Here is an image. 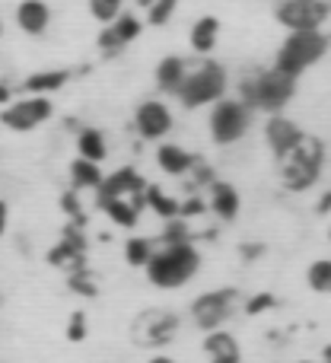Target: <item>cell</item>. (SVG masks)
<instances>
[{"mask_svg": "<svg viewBox=\"0 0 331 363\" xmlns=\"http://www.w3.org/2000/svg\"><path fill=\"white\" fill-rule=\"evenodd\" d=\"M207 207H211V213L213 217H220L223 223H230V220H236L239 217V211H242V198H239V191H236V185L232 182H211L207 185Z\"/></svg>", "mask_w": 331, "mask_h": 363, "instance_id": "cell-15", "label": "cell"}, {"mask_svg": "<svg viewBox=\"0 0 331 363\" xmlns=\"http://www.w3.org/2000/svg\"><path fill=\"white\" fill-rule=\"evenodd\" d=\"M134 128H138V134L144 140H163L172 131V112H169L166 102L147 99L134 112Z\"/></svg>", "mask_w": 331, "mask_h": 363, "instance_id": "cell-11", "label": "cell"}, {"mask_svg": "<svg viewBox=\"0 0 331 363\" xmlns=\"http://www.w3.org/2000/svg\"><path fill=\"white\" fill-rule=\"evenodd\" d=\"M16 23L26 35H42L51 23V10L45 0H23L16 6Z\"/></svg>", "mask_w": 331, "mask_h": 363, "instance_id": "cell-18", "label": "cell"}, {"mask_svg": "<svg viewBox=\"0 0 331 363\" xmlns=\"http://www.w3.org/2000/svg\"><path fill=\"white\" fill-rule=\"evenodd\" d=\"M328 211H331V191H325L319 201V213H328Z\"/></svg>", "mask_w": 331, "mask_h": 363, "instance_id": "cell-38", "label": "cell"}, {"mask_svg": "<svg viewBox=\"0 0 331 363\" xmlns=\"http://www.w3.org/2000/svg\"><path fill=\"white\" fill-rule=\"evenodd\" d=\"M48 264L64 271H80L86 268V239H83V230H77V223L64 233V239L48 252Z\"/></svg>", "mask_w": 331, "mask_h": 363, "instance_id": "cell-12", "label": "cell"}, {"mask_svg": "<svg viewBox=\"0 0 331 363\" xmlns=\"http://www.w3.org/2000/svg\"><path fill=\"white\" fill-rule=\"evenodd\" d=\"M99 204V211H106V217L112 220L115 226H121V230H134V226L140 223V207L138 201L131 198H106V201H96Z\"/></svg>", "mask_w": 331, "mask_h": 363, "instance_id": "cell-19", "label": "cell"}, {"mask_svg": "<svg viewBox=\"0 0 331 363\" xmlns=\"http://www.w3.org/2000/svg\"><path fill=\"white\" fill-rule=\"evenodd\" d=\"M67 341L70 345H83V341H86V335H89V325H86V313H80V309H77V313H70V319H67Z\"/></svg>", "mask_w": 331, "mask_h": 363, "instance_id": "cell-31", "label": "cell"}, {"mask_svg": "<svg viewBox=\"0 0 331 363\" xmlns=\"http://www.w3.org/2000/svg\"><path fill=\"white\" fill-rule=\"evenodd\" d=\"M153 252H157L153 239H147V236H128L125 239V262L131 264V268H147Z\"/></svg>", "mask_w": 331, "mask_h": 363, "instance_id": "cell-26", "label": "cell"}, {"mask_svg": "<svg viewBox=\"0 0 331 363\" xmlns=\"http://www.w3.org/2000/svg\"><path fill=\"white\" fill-rule=\"evenodd\" d=\"M211 207H207L204 198H198V194H191L188 201H181V220H191V217H201V213H207Z\"/></svg>", "mask_w": 331, "mask_h": 363, "instance_id": "cell-34", "label": "cell"}, {"mask_svg": "<svg viewBox=\"0 0 331 363\" xmlns=\"http://www.w3.org/2000/svg\"><path fill=\"white\" fill-rule=\"evenodd\" d=\"M102 166L93 163V160H83L77 157L74 163H70V185L77 188V191H89V188H99L102 185Z\"/></svg>", "mask_w": 331, "mask_h": 363, "instance_id": "cell-23", "label": "cell"}, {"mask_svg": "<svg viewBox=\"0 0 331 363\" xmlns=\"http://www.w3.org/2000/svg\"><path fill=\"white\" fill-rule=\"evenodd\" d=\"M201 268V252L194 245V239H185V242H166L153 252L150 264H147V281L159 290H175L185 287V284L194 281Z\"/></svg>", "mask_w": 331, "mask_h": 363, "instance_id": "cell-1", "label": "cell"}, {"mask_svg": "<svg viewBox=\"0 0 331 363\" xmlns=\"http://www.w3.org/2000/svg\"><path fill=\"white\" fill-rule=\"evenodd\" d=\"M185 74H188V61H185V57L169 55V57H163V61L157 64V74H153V77H157V86L163 89V93H179Z\"/></svg>", "mask_w": 331, "mask_h": 363, "instance_id": "cell-20", "label": "cell"}, {"mask_svg": "<svg viewBox=\"0 0 331 363\" xmlns=\"http://www.w3.org/2000/svg\"><path fill=\"white\" fill-rule=\"evenodd\" d=\"M106 198H131L147 207V179L134 166H121L112 176L102 179V185L96 188V201H106Z\"/></svg>", "mask_w": 331, "mask_h": 363, "instance_id": "cell-10", "label": "cell"}, {"mask_svg": "<svg viewBox=\"0 0 331 363\" xmlns=\"http://www.w3.org/2000/svg\"><path fill=\"white\" fill-rule=\"evenodd\" d=\"M204 354L211 357V363H242V351H239V341L230 332L217 328V332H207L204 338Z\"/></svg>", "mask_w": 331, "mask_h": 363, "instance_id": "cell-17", "label": "cell"}, {"mask_svg": "<svg viewBox=\"0 0 331 363\" xmlns=\"http://www.w3.org/2000/svg\"><path fill=\"white\" fill-rule=\"evenodd\" d=\"M322 363H331V345L325 347V354H322Z\"/></svg>", "mask_w": 331, "mask_h": 363, "instance_id": "cell-40", "label": "cell"}, {"mask_svg": "<svg viewBox=\"0 0 331 363\" xmlns=\"http://www.w3.org/2000/svg\"><path fill=\"white\" fill-rule=\"evenodd\" d=\"M306 138L303 134V128L296 125V121H290L287 115H271L268 118V125H264V140H268V147H271V153H274L277 160H284L290 150H293L300 140Z\"/></svg>", "mask_w": 331, "mask_h": 363, "instance_id": "cell-13", "label": "cell"}, {"mask_svg": "<svg viewBox=\"0 0 331 363\" xmlns=\"http://www.w3.org/2000/svg\"><path fill=\"white\" fill-rule=\"evenodd\" d=\"M328 239H331V230H328Z\"/></svg>", "mask_w": 331, "mask_h": 363, "instance_id": "cell-43", "label": "cell"}, {"mask_svg": "<svg viewBox=\"0 0 331 363\" xmlns=\"http://www.w3.org/2000/svg\"><path fill=\"white\" fill-rule=\"evenodd\" d=\"M0 35H4V19H0Z\"/></svg>", "mask_w": 331, "mask_h": 363, "instance_id": "cell-42", "label": "cell"}, {"mask_svg": "<svg viewBox=\"0 0 331 363\" xmlns=\"http://www.w3.org/2000/svg\"><path fill=\"white\" fill-rule=\"evenodd\" d=\"M239 303V290L236 287H220L211 294H201L191 303V319L201 332H217L223 328V322H230V315L236 313Z\"/></svg>", "mask_w": 331, "mask_h": 363, "instance_id": "cell-7", "label": "cell"}, {"mask_svg": "<svg viewBox=\"0 0 331 363\" xmlns=\"http://www.w3.org/2000/svg\"><path fill=\"white\" fill-rule=\"evenodd\" d=\"M147 207L157 211V217H163V220L181 217V201L172 198V194H166L163 188H157V185H147Z\"/></svg>", "mask_w": 331, "mask_h": 363, "instance_id": "cell-25", "label": "cell"}, {"mask_svg": "<svg viewBox=\"0 0 331 363\" xmlns=\"http://www.w3.org/2000/svg\"><path fill=\"white\" fill-rule=\"evenodd\" d=\"M293 93H296L293 77L271 67V70H264V74H255V77H249V80H242V96H239V99H242L252 112L277 115L293 99Z\"/></svg>", "mask_w": 331, "mask_h": 363, "instance_id": "cell-2", "label": "cell"}, {"mask_svg": "<svg viewBox=\"0 0 331 363\" xmlns=\"http://www.w3.org/2000/svg\"><path fill=\"white\" fill-rule=\"evenodd\" d=\"M262 252H264L262 245H242V255L245 258H255V255H262Z\"/></svg>", "mask_w": 331, "mask_h": 363, "instance_id": "cell-37", "label": "cell"}, {"mask_svg": "<svg viewBox=\"0 0 331 363\" xmlns=\"http://www.w3.org/2000/svg\"><path fill=\"white\" fill-rule=\"evenodd\" d=\"M226 70L217 61H201L198 67H188L185 80L179 86V102L185 108H201V106H213L226 96Z\"/></svg>", "mask_w": 331, "mask_h": 363, "instance_id": "cell-4", "label": "cell"}, {"mask_svg": "<svg viewBox=\"0 0 331 363\" xmlns=\"http://www.w3.org/2000/svg\"><path fill=\"white\" fill-rule=\"evenodd\" d=\"M306 281L315 294H331V258H315L306 268Z\"/></svg>", "mask_w": 331, "mask_h": 363, "instance_id": "cell-27", "label": "cell"}, {"mask_svg": "<svg viewBox=\"0 0 331 363\" xmlns=\"http://www.w3.org/2000/svg\"><path fill=\"white\" fill-rule=\"evenodd\" d=\"M67 284H70V290H74V294H80V296H99V284H96V277L89 274V268L70 271Z\"/></svg>", "mask_w": 331, "mask_h": 363, "instance_id": "cell-30", "label": "cell"}, {"mask_svg": "<svg viewBox=\"0 0 331 363\" xmlns=\"http://www.w3.org/2000/svg\"><path fill=\"white\" fill-rule=\"evenodd\" d=\"M147 363H175V360H172V357H166V354H153V357L147 360Z\"/></svg>", "mask_w": 331, "mask_h": 363, "instance_id": "cell-39", "label": "cell"}, {"mask_svg": "<svg viewBox=\"0 0 331 363\" xmlns=\"http://www.w3.org/2000/svg\"><path fill=\"white\" fill-rule=\"evenodd\" d=\"M121 10H125V0H89V13H93L102 26L115 23V19L121 16Z\"/></svg>", "mask_w": 331, "mask_h": 363, "instance_id": "cell-29", "label": "cell"}, {"mask_svg": "<svg viewBox=\"0 0 331 363\" xmlns=\"http://www.w3.org/2000/svg\"><path fill=\"white\" fill-rule=\"evenodd\" d=\"M175 4H179V0H153L150 13H147V16H150V23L153 26H166L169 19H172V13H175Z\"/></svg>", "mask_w": 331, "mask_h": 363, "instance_id": "cell-33", "label": "cell"}, {"mask_svg": "<svg viewBox=\"0 0 331 363\" xmlns=\"http://www.w3.org/2000/svg\"><path fill=\"white\" fill-rule=\"evenodd\" d=\"M217 38H220V19L217 16H201L198 23L191 26V48L198 55H211L217 48Z\"/></svg>", "mask_w": 331, "mask_h": 363, "instance_id": "cell-22", "label": "cell"}, {"mask_svg": "<svg viewBox=\"0 0 331 363\" xmlns=\"http://www.w3.org/2000/svg\"><path fill=\"white\" fill-rule=\"evenodd\" d=\"M67 70H42V74H32L23 80V89L29 96H51L67 83Z\"/></svg>", "mask_w": 331, "mask_h": 363, "instance_id": "cell-24", "label": "cell"}, {"mask_svg": "<svg viewBox=\"0 0 331 363\" xmlns=\"http://www.w3.org/2000/svg\"><path fill=\"white\" fill-rule=\"evenodd\" d=\"M108 26H112V32H115V38H118L121 48H125L128 42H134V38L140 35V29H144V26H140V19L131 16V13H121V16L115 19V23H108Z\"/></svg>", "mask_w": 331, "mask_h": 363, "instance_id": "cell-28", "label": "cell"}, {"mask_svg": "<svg viewBox=\"0 0 331 363\" xmlns=\"http://www.w3.org/2000/svg\"><path fill=\"white\" fill-rule=\"evenodd\" d=\"M6 226H10V207H6V201H0V239H4Z\"/></svg>", "mask_w": 331, "mask_h": 363, "instance_id": "cell-35", "label": "cell"}, {"mask_svg": "<svg viewBox=\"0 0 331 363\" xmlns=\"http://www.w3.org/2000/svg\"><path fill=\"white\" fill-rule=\"evenodd\" d=\"M328 51V38L322 35L319 29L313 32H290L284 38V45L277 48V57H274V67L287 77H300L303 70H309L322 55Z\"/></svg>", "mask_w": 331, "mask_h": 363, "instance_id": "cell-5", "label": "cell"}, {"mask_svg": "<svg viewBox=\"0 0 331 363\" xmlns=\"http://www.w3.org/2000/svg\"><path fill=\"white\" fill-rule=\"evenodd\" d=\"M194 163H198V157L194 153H188L185 147L179 144H159L157 147V166L166 172V176H191Z\"/></svg>", "mask_w": 331, "mask_h": 363, "instance_id": "cell-16", "label": "cell"}, {"mask_svg": "<svg viewBox=\"0 0 331 363\" xmlns=\"http://www.w3.org/2000/svg\"><path fill=\"white\" fill-rule=\"evenodd\" d=\"M277 306V296L274 294H268V290H264V294H252L249 300H245V315H262V313H268V309H274Z\"/></svg>", "mask_w": 331, "mask_h": 363, "instance_id": "cell-32", "label": "cell"}, {"mask_svg": "<svg viewBox=\"0 0 331 363\" xmlns=\"http://www.w3.org/2000/svg\"><path fill=\"white\" fill-rule=\"evenodd\" d=\"M300 363H322V360H300Z\"/></svg>", "mask_w": 331, "mask_h": 363, "instance_id": "cell-41", "label": "cell"}, {"mask_svg": "<svg viewBox=\"0 0 331 363\" xmlns=\"http://www.w3.org/2000/svg\"><path fill=\"white\" fill-rule=\"evenodd\" d=\"M10 102H13V89L6 86V83H0V108L10 106Z\"/></svg>", "mask_w": 331, "mask_h": 363, "instance_id": "cell-36", "label": "cell"}, {"mask_svg": "<svg viewBox=\"0 0 331 363\" xmlns=\"http://www.w3.org/2000/svg\"><path fill=\"white\" fill-rule=\"evenodd\" d=\"M325 16H328L325 0H284L277 6V19L290 32H313L325 23Z\"/></svg>", "mask_w": 331, "mask_h": 363, "instance_id": "cell-9", "label": "cell"}, {"mask_svg": "<svg viewBox=\"0 0 331 363\" xmlns=\"http://www.w3.org/2000/svg\"><path fill=\"white\" fill-rule=\"evenodd\" d=\"M77 157L83 160H93V163H102L108 157V144H106V134L99 128H83L77 134Z\"/></svg>", "mask_w": 331, "mask_h": 363, "instance_id": "cell-21", "label": "cell"}, {"mask_svg": "<svg viewBox=\"0 0 331 363\" xmlns=\"http://www.w3.org/2000/svg\"><path fill=\"white\" fill-rule=\"evenodd\" d=\"M325 166V144L319 138H303L287 157L281 160V182L290 191H309L319 182Z\"/></svg>", "mask_w": 331, "mask_h": 363, "instance_id": "cell-3", "label": "cell"}, {"mask_svg": "<svg viewBox=\"0 0 331 363\" xmlns=\"http://www.w3.org/2000/svg\"><path fill=\"white\" fill-rule=\"evenodd\" d=\"M249 125H252V108L242 99H226L223 96L220 102H213L211 121H207L213 144H220V147L239 144L249 134Z\"/></svg>", "mask_w": 331, "mask_h": 363, "instance_id": "cell-6", "label": "cell"}, {"mask_svg": "<svg viewBox=\"0 0 331 363\" xmlns=\"http://www.w3.org/2000/svg\"><path fill=\"white\" fill-rule=\"evenodd\" d=\"M51 115H55V102H51L48 96L26 93V99H16V102L0 108V125L10 128V131H35L38 125H45V121L51 118Z\"/></svg>", "mask_w": 331, "mask_h": 363, "instance_id": "cell-8", "label": "cell"}, {"mask_svg": "<svg viewBox=\"0 0 331 363\" xmlns=\"http://www.w3.org/2000/svg\"><path fill=\"white\" fill-rule=\"evenodd\" d=\"M175 328H179L175 313H147L138 325V338L144 347H163L172 341Z\"/></svg>", "mask_w": 331, "mask_h": 363, "instance_id": "cell-14", "label": "cell"}]
</instances>
